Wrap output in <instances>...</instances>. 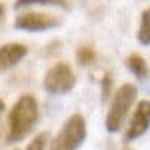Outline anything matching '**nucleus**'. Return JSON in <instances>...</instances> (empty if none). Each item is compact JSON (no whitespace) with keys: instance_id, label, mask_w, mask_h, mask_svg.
<instances>
[{"instance_id":"obj_2","label":"nucleus","mask_w":150,"mask_h":150,"mask_svg":"<svg viewBox=\"0 0 150 150\" xmlns=\"http://www.w3.org/2000/svg\"><path fill=\"white\" fill-rule=\"evenodd\" d=\"M136 96L138 90L134 84H122L116 94L112 96V104L108 108V114H106V130L108 132H118L122 124H124V118L130 112L132 104L136 102Z\"/></svg>"},{"instance_id":"obj_4","label":"nucleus","mask_w":150,"mask_h":150,"mask_svg":"<svg viewBox=\"0 0 150 150\" xmlns=\"http://www.w3.org/2000/svg\"><path fill=\"white\" fill-rule=\"evenodd\" d=\"M74 84H76V76H74V70L70 68V64H66V62H56L44 74L42 88L50 96H60V94L70 92L74 88Z\"/></svg>"},{"instance_id":"obj_3","label":"nucleus","mask_w":150,"mask_h":150,"mask_svg":"<svg viewBox=\"0 0 150 150\" xmlns=\"http://www.w3.org/2000/svg\"><path fill=\"white\" fill-rule=\"evenodd\" d=\"M86 138V120L82 114H72L62 124L50 150H78Z\"/></svg>"},{"instance_id":"obj_14","label":"nucleus","mask_w":150,"mask_h":150,"mask_svg":"<svg viewBox=\"0 0 150 150\" xmlns=\"http://www.w3.org/2000/svg\"><path fill=\"white\" fill-rule=\"evenodd\" d=\"M4 112H6V106H4V102L0 100V120H2V116H4Z\"/></svg>"},{"instance_id":"obj_7","label":"nucleus","mask_w":150,"mask_h":150,"mask_svg":"<svg viewBox=\"0 0 150 150\" xmlns=\"http://www.w3.org/2000/svg\"><path fill=\"white\" fill-rule=\"evenodd\" d=\"M28 54V48L20 42H8L0 46V72L16 66L24 56Z\"/></svg>"},{"instance_id":"obj_11","label":"nucleus","mask_w":150,"mask_h":150,"mask_svg":"<svg viewBox=\"0 0 150 150\" xmlns=\"http://www.w3.org/2000/svg\"><path fill=\"white\" fill-rule=\"evenodd\" d=\"M76 60H78V64L82 66H88V64H92L94 60V50L90 46H80L76 50Z\"/></svg>"},{"instance_id":"obj_6","label":"nucleus","mask_w":150,"mask_h":150,"mask_svg":"<svg viewBox=\"0 0 150 150\" xmlns=\"http://www.w3.org/2000/svg\"><path fill=\"white\" fill-rule=\"evenodd\" d=\"M150 126V100H140L136 104V110L132 114V120L126 128V140L140 138Z\"/></svg>"},{"instance_id":"obj_5","label":"nucleus","mask_w":150,"mask_h":150,"mask_svg":"<svg viewBox=\"0 0 150 150\" xmlns=\"http://www.w3.org/2000/svg\"><path fill=\"white\" fill-rule=\"evenodd\" d=\"M14 26L24 32H44V30L60 26V18L50 16V14H40V12H24L20 16H16Z\"/></svg>"},{"instance_id":"obj_10","label":"nucleus","mask_w":150,"mask_h":150,"mask_svg":"<svg viewBox=\"0 0 150 150\" xmlns=\"http://www.w3.org/2000/svg\"><path fill=\"white\" fill-rule=\"evenodd\" d=\"M62 6V8H68V2L66 0H16L14 2V8H24V6Z\"/></svg>"},{"instance_id":"obj_8","label":"nucleus","mask_w":150,"mask_h":150,"mask_svg":"<svg viewBox=\"0 0 150 150\" xmlns=\"http://www.w3.org/2000/svg\"><path fill=\"white\" fill-rule=\"evenodd\" d=\"M126 66L136 78H140V80H146L148 78V66H146L144 58L140 56V54H130L128 60H126Z\"/></svg>"},{"instance_id":"obj_9","label":"nucleus","mask_w":150,"mask_h":150,"mask_svg":"<svg viewBox=\"0 0 150 150\" xmlns=\"http://www.w3.org/2000/svg\"><path fill=\"white\" fill-rule=\"evenodd\" d=\"M138 42L144 46H150V8L142 12L140 16V28H138Z\"/></svg>"},{"instance_id":"obj_12","label":"nucleus","mask_w":150,"mask_h":150,"mask_svg":"<svg viewBox=\"0 0 150 150\" xmlns=\"http://www.w3.org/2000/svg\"><path fill=\"white\" fill-rule=\"evenodd\" d=\"M48 140H50V134L48 132H40V134H36L34 138H32V142L28 144L26 150H46Z\"/></svg>"},{"instance_id":"obj_15","label":"nucleus","mask_w":150,"mask_h":150,"mask_svg":"<svg viewBox=\"0 0 150 150\" xmlns=\"http://www.w3.org/2000/svg\"><path fill=\"white\" fill-rule=\"evenodd\" d=\"M4 12H6V8H4V4H0V22L4 20Z\"/></svg>"},{"instance_id":"obj_13","label":"nucleus","mask_w":150,"mask_h":150,"mask_svg":"<svg viewBox=\"0 0 150 150\" xmlns=\"http://www.w3.org/2000/svg\"><path fill=\"white\" fill-rule=\"evenodd\" d=\"M110 86H112V80H110V76H104V80H102V98H108Z\"/></svg>"},{"instance_id":"obj_1","label":"nucleus","mask_w":150,"mask_h":150,"mask_svg":"<svg viewBox=\"0 0 150 150\" xmlns=\"http://www.w3.org/2000/svg\"><path fill=\"white\" fill-rule=\"evenodd\" d=\"M40 118L38 102L32 94H22L8 114V130H6V144H16L24 140Z\"/></svg>"}]
</instances>
